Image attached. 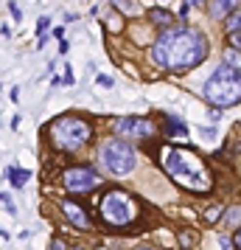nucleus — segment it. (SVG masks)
<instances>
[{
    "instance_id": "2",
    "label": "nucleus",
    "mask_w": 241,
    "mask_h": 250,
    "mask_svg": "<svg viewBox=\"0 0 241 250\" xmlns=\"http://www.w3.org/2000/svg\"><path fill=\"white\" fill-rule=\"evenodd\" d=\"M163 169L185 191L202 194L210 188V171H207L205 160L194 152V146H166Z\"/></svg>"
},
{
    "instance_id": "24",
    "label": "nucleus",
    "mask_w": 241,
    "mask_h": 250,
    "mask_svg": "<svg viewBox=\"0 0 241 250\" xmlns=\"http://www.w3.org/2000/svg\"><path fill=\"white\" fill-rule=\"evenodd\" d=\"M45 28H48V17H42V20H39V37L45 34Z\"/></svg>"
},
{
    "instance_id": "6",
    "label": "nucleus",
    "mask_w": 241,
    "mask_h": 250,
    "mask_svg": "<svg viewBox=\"0 0 241 250\" xmlns=\"http://www.w3.org/2000/svg\"><path fill=\"white\" fill-rule=\"evenodd\" d=\"M101 163L104 169L115 174V177H127L129 171L135 169V163H138V155H135V149L129 146L127 141H121V138H115V141H107L101 146Z\"/></svg>"
},
{
    "instance_id": "13",
    "label": "nucleus",
    "mask_w": 241,
    "mask_h": 250,
    "mask_svg": "<svg viewBox=\"0 0 241 250\" xmlns=\"http://www.w3.org/2000/svg\"><path fill=\"white\" fill-rule=\"evenodd\" d=\"M149 20L154 25H171V12H166V9H151Z\"/></svg>"
},
{
    "instance_id": "22",
    "label": "nucleus",
    "mask_w": 241,
    "mask_h": 250,
    "mask_svg": "<svg viewBox=\"0 0 241 250\" xmlns=\"http://www.w3.org/2000/svg\"><path fill=\"white\" fill-rule=\"evenodd\" d=\"M9 9H12V17H14V20H20V17H23V14H20V9H17V3H12Z\"/></svg>"
},
{
    "instance_id": "26",
    "label": "nucleus",
    "mask_w": 241,
    "mask_h": 250,
    "mask_svg": "<svg viewBox=\"0 0 241 250\" xmlns=\"http://www.w3.org/2000/svg\"><path fill=\"white\" fill-rule=\"evenodd\" d=\"M68 250H81V248H68Z\"/></svg>"
},
{
    "instance_id": "16",
    "label": "nucleus",
    "mask_w": 241,
    "mask_h": 250,
    "mask_svg": "<svg viewBox=\"0 0 241 250\" xmlns=\"http://www.w3.org/2000/svg\"><path fill=\"white\" fill-rule=\"evenodd\" d=\"M227 225H239V205H233L227 211Z\"/></svg>"
},
{
    "instance_id": "19",
    "label": "nucleus",
    "mask_w": 241,
    "mask_h": 250,
    "mask_svg": "<svg viewBox=\"0 0 241 250\" xmlns=\"http://www.w3.org/2000/svg\"><path fill=\"white\" fill-rule=\"evenodd\" d=\"M98 84H101V87H112V79H110V76H98Z\"/></svg>"
},
{
    "instance_id": "17",
    "label": "nucleus",
    "mask_w": 241,
    "mask_h": 250,
    "mask_svg": "<svg viewBox=\"0 0 241 250\" xmlns=\"http://www.w3.org/2000/svg\"><path fill=\"white\" fill-rule=\"evenodd\" d=\"M51 250H68V245H65V239L56 236L54 242H51Z\"/></svg>"
},
{
    "instance_id": "25",
    "label": "nucleus",
    "mask_w": 241,
    "mask_h": 250,
    "mask_svg": "<svg viewBox=\"0 0 241 250\" xmlns=\"http://www.w3.org/2000/svg\"><path fill=\"white\" fill-rule=\"evenodd\" d=\"M138 250H151V248H146V245H143V248H138Z\"/></svg>"
},
{
    "instance_id": "11",
    "label": "nucleus",
    "mask_w": 241,
    "mask_h": 250,
    "mask_svg": "<svg viewBox=\"0 0 241 250\" xmlns=\"http://www.w3.org/2000/svg\"><path fill=\"white\" fill-rule=\"evenodd\" d=\"M163 124H166V132H168V135H188V126H185V121H180V118L166 115Z\"/></svg>"
},
{
    "instance_id": "10",
    "label": "nucleus",
    "mask_w": 241,
    "mask_h": 250,
    "mask_svg": "<svg viewBox=\"0 0 241 250\" xmlns=\"http://www.w3.org/2000/svg\"><path fill=\"white\" fill-rule=\"evenodd\" d=\"M6 177H9V183H12L14 188H23L25 183L31 180V171L20 169V166H9V171H6Z\"/></svg>"
},
{
    "instance_id": "14",
    "label": "nucleus",
    "mask_w": 241,
    "mask_h": 250,
    "mask_svg": "<svg viewBox=\"0 0 241 250\" xmlns=\"http://www.w3.org/2000/svg\"><path fill=\"white\" fill-rule=\"evenodd\" d=\"M219 214H222V205H213V208H207V211H205V216H202V219H205L207 225H216Z\"/></svg>"
},
{
    "instance_id": "20",
    "label": "nucleus",
    "mask_w": 241,
    "mask_h": 250,
    "mask_svg": "<svg viewBox=\"0 0 241 250\" xmlns=\"http://www.w3.org/2000/svg\"><path fill=\"white\" fill-rule=\"evenodd\" d=\"M180 242H183V245H194V233H183Z\"/></svg>"
},
{
    "instance_id": "1",
    "label": "nucleus",
    "mask_w": 241,
    "mask_h": 250,
    "mask_svg": "<svg viewBox=\"0 0 241 250\" xmlns=\"http://www.w3.org/2000/svg\"><path fill=\"white\" fill-rule=\"evenodd\" d=\"M207 51H210V45L196 28H168L151 45V59L160 68L191 70L207 57Z\"/></svg>"
},
{
    "instance_id": "8",
    "label": "nucleus",
    "mask_w": 241,
    "mask_h": 250,
    "mask_svg": "<svg viewBox=\"0 0 241 250\" xmlns=\"http://www.w3.org/2000/svg\"><path fill=\"white\" fill-rule=\"evenodd\" d=\"M115 135L118 138H132V141H146V138L154 135V124H151L149 118L127 115V118H118V121H115Z\"/></svg>"
},
{
    "instance_id": "18",
    "label": "nucleus",
    "mask_w": 241,
    "mask_h": 250,
    "mask_svg": "<svg viewBox=\"0 0 241 250\" xmlns=\"http://www.w3.org/2000/svg\"><path fill=\"white\" fill-rule=\"evenodd\" d=\"M62 84H73V68H65V79H62Z\"/></svg>"
},
{
    "instance_id": "23",
    "label": "nucleus",
    "mask_w": 241,
    "mask_h": 250,
    "mask_svg": "<svg viewBox=\"0 0 241 250\" xmlns=\"http://www.w3.org/2000/svg\"><path fill=\"white\" fill-rule=\"evenodd\" d=\"M185 6H188V9H191V6H205V0H183Z\"/></svg>"
},
{
    "instance_id": "7",
    "label": "nucleus",
    "mask_w": 241,
    "mask_h": 250,
    "mask_svg": "<svg viewBox=\"0 0 241 250\" xmlns=\"http://www.w3.org/2000/svg\"><path fill=\"white\" fill-rule=\"evenodd\" d=\"M98 183H101V177H98L90 166H68V169L62 171V186H65L70 194L93 191Z\"/></svg>"
},
{
    "instance_id": "21",
    "label": "nucleus",
    "mask_w": 241,
    "mask_h": 250,
    "mask_svg": "<svg viewBox=\"0 0 241 250\" xmlns=\"http://www.w3.org/2000/svg\"><path fill=\"white\" fill-rule=\"evenodd\" d=\"M202 135H205V138H213V135H216V129H213V126H202Z\"/></svg>"
},
{
    "instance_id": "3",
    "label": "nucleus",
    "mask_w": 241,
    "mask_h": 250,
    "mask_svg": "<svg viewBox=\"0 0 241 250\" xmlns=\"http://www.w3.org/2000/svg\"><path fill=\"white\" fill-rule=\"evenodd\" d=\"M205 99L207 104H213L216 110H224V107H236L241 99V76L239 68L233 65H219L205 82Z\"/></svg>"
},
{
    "instance_id": "9",
    "label": "nucleus",
    "mask_w": 241,
    "mask_h": 250,
    "mask_svg": "<svg viewBox=\"0 0 241 250\" xmlns=\"http://www.w3.org/2000/svg\"><path fill=\"white\" fill-rule=\"evenodd\" d=\"M62 211H65V216H68L70 225L81 228V230L93 228V222H90V216H87V211H84L79 203H73V200H62Z\"/></svg>"
},
{
    "instance_id": "4",
    "label": "nucleus",
    "mask_w": 241,
    "mask_h": 250,
    "mask_svg": "<svg viewBox=\"0 0 241 250\" xmlns=\"http://www.w3.org/2000/svg\"><path fill=\"white\" fill-rule=\"evenodd\" d=\"M93 124L81 115H62L51 124V141L59 152H79L93 141Z\"/></svg>"
},
{
    "instance_id": "5",
    "label": "nucleus",
    "mask_w": 241,
    "mask_h": 250,
    "mask_svg": "<svg viewBox=\"0 0 241 250\" xmlns=\"http://www.w3.org/2000/svg\"><path fill=\"white\" fill-rule=\"evenodd\" d=\"M138 203L129 191H121V188H110V191L101 197L98 203V214L110 228H118V230H129L138 219Z\"/></svg>"
},
{
    "instance_id": "12",
    "label": "nucleus",
    "mask_w": 241,
    "mask_h": 250,
    "mask_svg": "<svg viewBox=\"0 0 241 250\" xmlns=\"http://www.w3.org/2000/svg\"><path fill=\"white\" fill-rule=\"evenodd\" d=\"M236 3L239 0H213L210 3V14L213 17H224V14H230V9H236Z\"/></svg>"
},
{
    "instance_id": "15",
    "label": "nucleus",
    "mask_w": 241,
    "mask_h": 250,
    "mask_svg": "<svg viewBox=\"0 0 241 250\" xmlns=\"http://www.w3.org/2000/svg\"><path fill=\"white\" fill-rule=\"evenodd\" d=\"M227 31H233V34H239V12H236V9H233V14H230Z\"/></svg>"
}]
</instances>
